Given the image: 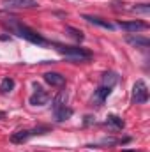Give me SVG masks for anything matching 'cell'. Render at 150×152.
I'll return each mask as SVG.
<instances>
[{
  "label": "cell",
  "instance_id": "cell-14",
  "mask_svg": "<svg viewBox=\"0 0 150 152\" xmlns=\"http://www.w3.org/2000/svg\"><path fill=\"white\" fill-rule=\"evenodd\" d=\"M108 124H111L113 127H117V129H122L124 127V120L118 117V115H108V120H106Z\"/></svg>",
  "mask_w": 150,
  "mask_h": 152
},
{
  "label": "cell",
  "instance_id": "cell-11",
  "mask_svg": "<svg viewBox=\"0 0 150 152\" xmlns=\"http://www.w3.org/2000/svg\"><path fill=\"white\" fill-rule=\"evenodd\" d=\"M83 20H87L88 23H92V25H97V27H103V28H108V30H113L115 27H113L111 23L108 21V20H103V18H97V16H90V14H85L83 16Z\"/></svg>",
  "mask_w": 150,
  "mask_h": 152
},
{
  "label": "cell",
  "instance_id": "cell-15",
  "mask_svg": "<svg viewBox=\"0 0 150 152\" xmlns=\"http://www.w3.org/2000/svg\"><path fill=\"white\" fill-rule=\"evenodd\" d=\"M66 32H69V36L74 37L76 41H83V32L74 28V27H66Z\"/></svg>",
  "mask_w": 150,
  "mask_h": 152
},
{
  "label": "cell",
  "instance_id": "cell-4",
  "mask_svg": "<svg viewBox=\"0 0 150 152\" xmlns=\"http://www.w3.org/2000/svg\"><path fill=\"white\" fill-rule=\"evenodd\" d=\"M149 101V87L143 80H136L133 85V103L134 104H145Z\"/></svg>",
  "mask_w": 150,
  "mask_h": 152
},
{
  "label": "cell",
  "instance_id": "cell-17",
  "mask_svg": "<svg viewBox=\"0 0 150 152\" xmlns=\"http://www.w3.org/2000/svg\"><path fill=\"white\" fill-rule=\"evenodd\" d=\"M90 122H92V117H90V115H87V117H85V124H90Z\"/></svg>",
  "mask_w": 150,
  "mask_h": 152
},
{
  "label": "cell",
  "instance_id": "cell-10",
  "mask_svg": "<svg viewBox=\"0 0 150 152\" xmlns=\"http://www.w3.org/2000/svg\"><path fill=\"white\" fill-rule=\"evenodd\" d=\"M125 41L131 44V46H136V48H149L150 46V39L143 37V36H134V34H131V36H127Z\"/></svg>",
  "mask_w": 150,
  "mask_h": 152
},
{
  "label": "cell",
  "instance_id": "cell-1",
  "mask_svg": "<svg viewBox=\"0 0 150 152\" xmlns=\"http://www.w3.org/2000/svg\"><path fill=\"white\" fill-rule=\"evenodd\" d=\"M7 27H9V28H11L18 37L25 39V41H28V42H32V44H37V46H46V44H48V41L42 37L41 34H37L34 28H30V27H27V25H23V23L16 21L14 18H12V20H9Z\"/></svg>",
  "mask_w": 150,
  "mask_h": 152
},
{
  "label": "cell",
  "instance_id": "cell-3",
  "mask_svg": "<svg viewBox=\"0 0 150 152\" xmlns=\"http://www.w3.org/2000/svg\"><path fill=\"white\" fill-rule=\"evenodd\" d=\"M53 113H55V118L58 122H62V120H66V118H69L73 115V108L67 106V92L66 90H60L55 96V99H53Z\"/></svg>",
  "mask_w": 150,
  "mask_h": 152
},
{
  "label": "cell",
  "instance_id": "cell-12",
  "mask_svg": "<svg viewBox=\"0 0 150 152\" xmlns=\"http://www.w3.org/2000/svg\"><path fill=\"white\" fill-rule=\"evenodd\" d=\"M117 81H118V75L113 73V71H108V73L103 75V83H101V85H104V87H111L113 88V85H115Z\"/></svg>",
  "mask_w": 150,
  "mask_h": 152
},
{
  "label": "cell",
  "instance_id": "cell-8",
  "mask_svg": "<svg viewBox=\"0 0 150 152\" xmlns=\"http://www.w3.org/2000/svg\"><path fill=\"white\" fill-rule=\"evenodd\" d=\"M110 94H111V87H104V85H101V87H97V90L94 92L92 103H94L95 106H103V103L110 97Z\"/></svg>",
  "mask_w": 150,
  "mask_h": 152
},
{
  "label": "cell",
  "instance_id": "cell-6",
  "mask_svg": "<svg viewBox=\"0 0 150 152\" xmlns=\"http://www.w3.org/2000/svg\"><path fill=\"white\" fill-rule=\"evenodd\" d=\"M48 101H50V94L41 87H36V92L28 97V103L32 106H44V104H48Z\"/></svg>",
  "mask_w": 150,
  "mask_h": 152
},
{
  "label": "cell",
  "instance_id": "cell-16",
  "mask_svg": "<svg viewBox=\"0 0 150 152\" xmlns=\"http://www.w3.org/2000/svg\"><path fill=\"white\" fill-rule=\"evenodd\" d=\"M133 11H136V12H149L150 7H149V4H140V5H134Z\"/></svg>",
  "mask_w": 150,
  "mask_h": 152
},
{
  "label": "cell",
  "instance_id": "cell-19",
  "mask_svg": "<svg viewBox=\"0 0 150 152\" xmlns=\"http://www.w3.org/2000/svg\"><path fill=\"white\" fill-rule=\"evenodd\" d=\"M124 152H138V151H124Z\"/></svg>",
  "mask_w": 150,
  "mask_h": 152
},
{
  "label": "cell",
  "instance_id": "cell-13",
  "mask_svg": "<svg viewBox=\"0 0 150 152\" xmlns=\"http://www.w3.org/2000/svg\"><path fill=\"white\" fill-rule=\"evenodd\" d=\"M14 85H16L14 80L7 76V78H4V80L0 81V92H2V94H9V92L14 88Z\"/></svg>",
  "mask_w": 150,
  "mask_h": 152
},
{
  "label": "cell",
  "instance_id": "cell-5",
  "mask_svg": "<svg viewBox=\"0 0 150 152\" xmlns=\"http://www.w3.org/2000/svg\"><path fill=\"white\" fill-rule=\"evenodd\" d=\"M4 9H11V11H20V9H34L39 7L37 0H2Z\"/></svg>",
  "mask_w": 150,
  "mask_h": 152
},
{
  "label": "cell",
  "instance_id": "cell-2",
  "mask_svg": "<svg viewBox=\"0 0 150 152\" xmlns=\"http://www.w3.org/2000/svg\"><path fill=\"white\" fill-rule=\"evenodd\" d=\"M55 50L58 53H62L66 58L69 60H74V62H85V60H90L92 58V53L85 48H79V46H67V44H55Z\"/></svg>",
  "mask_w": 150,
  "mask_h": 152
},
{
  "label": "cell",
  "instance_id": "cell-7",
  "mask_svg": "<svg viewBox=\"0 0 150 152\" xmlns=\"http://www.w3.org/2000/svg\"><path fill=\"white\" fill-rule=\"evenodd\" d=\"M118 27L124 28L125 32H131V34L140 32V30H147V28H149V25H147L145 21H140V20H133V21H118Z\"/></svg>",
  "mask_w": 150,
  "mask_h": 152
},
{
  "label": "cell",
  "instance_id": "cell-9",
  "mask_svg": "<svg viewBox=\"0 0 150 152\" xmlns=\"http://www.w3.org/2000/svg\"><path fill=\"white\" fill-rule=\"evenodd\" d=\"M44 81L51 87H64L66 85V76L57 73V71H50L44 75Z\"/></svg>",
  "mask_w": 150,
  "mask_h": 152
},
{
  "label": "cell",
  "instance_id": "cell-18",
  "mask_svg": "<svg viewBox=\"0 0 150 152\" xmlns=\"http://www.w3.org/2000/svg\"><path fill=\"white\" fill-rule=\"evenodd\" d=\"M7 118V115H5V112H0V120H5Z\"/></svg>",
  "mask_w": 150,
  "mask_h": 152
}]
</instances>
